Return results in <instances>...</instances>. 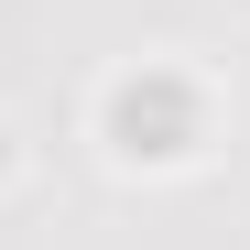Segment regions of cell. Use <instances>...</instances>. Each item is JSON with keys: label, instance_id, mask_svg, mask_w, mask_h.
<instances>
[{"label": "cell", "instance_id": "cell-1", "mask_svg": "<svg viewBox=\"0 0 250 250\" xmlns=\"http://www.w3.org/2000/svg\"><path fill=\"white\" fill-rule=\"evenodd\" d=\"M98 142H109V163L185 174V163H207V142H218V98H207V76H185L174 55H142V65H120L98 87Z\"/></svg>", "mask_w": 250, "mask_h": 250}]
</instances>
